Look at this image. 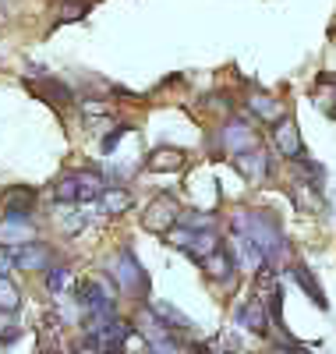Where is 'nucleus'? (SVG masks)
<instances>
[{"instance_id": "1", "label": "nucleus", "mask_w": 336, "mask_h": 354, "mask_svg": "<svg viewBox=\"0 0 336 354\" xmlns=\"http://www.w3.org/2000/svg\"><path fill=\"white\" fill-rule=\"evenodd\" d=\"M103 188H106V185H103V177H100L96 170H71V174H64V177L53 185V195H57V202L78 205V202L100 198Z\"/></svg>"}, {"instance_id": "2", "label": "nucleus", "mask_w": 336, "mask_h": 354, "mask_svg": "<svg viewBox=\"0 0 336 354\" xmlns=\"http://www.w3.org/2000/svg\"><path fill=\"white\" fill-rule=\"evenodd\" d=\"M167 241H170L174 248H180V252H188L195 262H205L212 252L223 248L220 238H216L212 230H185V227H174V230L167 234Z\"/></svg>"}, {"instance_id": "3", "label": "nucleus", "mask_w": 336, "mask_h": 354, "mask_svg": "<svg viewBox=\"0 0 336 354\" xmlns=\"http://www.w3.org/2000/svg\"><path fill=\"white\" fill-rule=\"evenodd\" d=\"M110 273H113L117 287H120V290H128V294H145V290H149V277L142 273L138 259H135L128 248H120V252H117V259H113V266H110Z\"/></svg>"}, {"instance_id": "4", "label": "nucleus", "mask_w": 336, "mask_h": 354, "mask_svg": "<svg viewBox=\"0 0 336 354\" xmlns=\"http://www.w3.org/2000/svg\"><path fill=\"white\" fill-rule=\"evenodd\" d=\"M177 220H180L177 198H174V195H156V198L149 202L145 216H142V227L152 230V234H170V230L177 227Z\"/></svg>"}, {"instance_id": "5", "label": "nucleus", "mask_w": 336, "mask_h": 354, "mask_svg": "<svg viewBox=\"0 0 336 354\" xmlns=\"http://www.w3.org/2000/svg\"><path fill=\"white\" fill-rule=\"evenodd\" d=\"M220 138H223V145L230 149V156H244V153L255 149V131L248 128V121H230L220 131Z\"/></svg>"}, {"instance_id": "6", "label": "nucleus", "mask_w": 336, "mask_h": 354, "mask_svg": "<svg viewBox=\"0 0 336 354\" xmlns=\"http://www.w3.org/2000/svg\"><path fill=\"white\" fill-rule=\"evenodd\" d=\"M272 145H277V153L287 156V160H301L304 156L301 153V135H297V128L290 121H280L277 124V131H272Z\"/></svg>"}, {"instance_id": "7", "label": "nucleus", "mask_w": 336, "mask_h": 354, "mask_svg": "<svg viewBox=\"0 0 336 354\" xmlns=\"http://www.w3.org/2000/svg\"><path fill=\"white\" fill-rule=\"evenodd\" d=\"M15 266L18 270H50V248L28 241V245L15 248Z\"/></svg>"}, {"instance_id": "8", "label": "nucleus", "mask_w": 336, "mask_h": 354, "mask_svg": "<svg viewBox=\"0 0 336 354\" xmlns=\"http://www.w3.org/2000/svg\"><path fill=\"white\" fill-rule=\"evenodd\" d=\"M237 322H241V326H248L252 333H265V330H269L265 305H262L259 298H252L248 305H241V308H237Z\"/></svg>"}, {"instance_id": "9", "label": "nucleus", "mask_w": 336, "mask_h": 354, "mask_svg": "<svg viewBox=\"0 0 336 354\" xmlns=\"http://www.w3.org/2000/svg\"><path fill=\"white\" fill-rule=\"evenodd\" d=\"M188 163V156H185V149H170V145H163V149H156L149 160H145V167L149 170H156V174H167V170H180Z\"/></svg>"}, {"instance_id": "10", "label": "nucleus", "mask_w": 336, "mask_h": 354, "mask_svg": "<svg viewBox=\"0 0 336 354\" xmlns=\"http://www.w3.org/2000/svg\"><path fill=\"white\" fill-rule=\"evenodd\" d=\"M32 93L43 96V100H46L50 106H57V110H60V106H68V103L75 100V96H71V88H68L64 82H53V78H43L39 85H32Z\"/></svg>"}, {"instance_id": "11", "label": "nucleus", "mask_w": 336, "mask_h": 354, "mask_svg": "<svg viewBox=\"0 0 336 354\" xmlns=\"http://www.w3.org/2000/svg\"><path fill=\"white\" fill-rule=\"evenodd\" d=\"M100 209L117 216V213H128L131 209V192L128 188H117V185H106L103 195H100Z\"/></svg>"}, {"instance_id": "12", "label": "nucleus", "mask_w": 336, "mask_h": 354, "mask_svg": "<svg viewBox=\"0 0 336 354\" xmlns=\"http://www.w3.org/2000/svg\"><path fill=\"white\" fill-rule=\"evenodd\" d=\"M205 273L212 277V280H220V283H227L230 277H234V270H237V266H234V255L227 252V248H220V252H212L205 262Z\"/></svg>"}, {"instance_id": "13", "label": "nucleus", "mask_w": 336, "mask_h": 354, "mask_svg": "<svg viewBox=\"0 0 336 354\" xmlns=\"http://www.w3.org/2000/svg\"><path fill=\"white\" fill-rule=\"evenodd\" d=\"M237 170L244 177H252V181H262V177H269V156L262 149H252V153L237 156Z\"/></svg>"}, {"instance_id": "14", "label": "nucleus", "mask_w": 336, "mask_h": 354, "mask_svg": "<svg viewBox=\"0 0 336 354\" xmlns=\"http://www.w3.org/2000/svg\"><path fill=\"white\" fill-rule=\"evenodd\" d=\"M0 202H4V213H32L36 192L32 188H8L0 195Z\"/></svg>"}, {"instance_id": "15", "label": "nucleus", "mask_w": 336, "mask_h": 354, "mask_svg": "<svg viewBox=\"0 0 336 354\" xmlns=\"http://www.w3.org/2000/svg\"><path fill=\"white\" fill-rule=\"evenodd\" d=\"M294 174H297V185H304V188H322V181H326V170L315 163V160H294Z\"/></svg>"}, {"instance_id": "16", "label": "nucleus", "mask_w": 336, "mask_h": 354, "mask_svg": "<svg viewBox=\"0 0 336 354\" xmlns=\"http://www.w3.org/2000/svg\"><path fill=\"white\" fill-rule=\"evenodd\" d=\"M152 315H156L167 330H185V333L192 330V319L180 315V312H177L174 305H167V301H152Z\"/></svg>"}, {"instance_id": "17", "label": "nucleus", "mask_w": 336, "mask_h": 354, "mask_svg": "<svg viewBox=\"0 0 336 354\" xmlns=\"http://www.w3.org/2000/svg\"><path fill=\"white\" fill-rule=\"evenodd\" d=\"M248 106L262 117V121H277V124H280V121H287V110H283L277 100H272V96H252V100H248Z\"/></svg>"}, {"instance_id": "18", "label": "nucleus", "mask_w": 336, "mask_h": 354, "mask_svg": "<svg viewBox=\"0 0 336 354\" xmlns=\"http://www.w3.org/2000/svg\"><path fill=\"white\" fill-rule=\"evenodd\" d=\"M290 277L304 287V290H308V298L319 305V308H326V298H322V290H319V283H315V277L308 273V270H304V266H294V270H290Z\"/></svg>"}, {"instance_id": "19", "label": "nucleus", "mask_w": 336, "mask_h": 354, "mask_svg": "<svg viewBox=\"0 0 336 354\" xmlns=\"http://www.w3.org/2000/svg\"><path fill=\"white\" fill-rule=\"evenodd\" d=\"M177 223L185 230H212V227H216V216H212V213H185V209H180Z\"/></svg>"}, {"instance_id": "20", "label": "nucleus", "mask_w": 336, "mask_h": 354, "mask_svg": "<svg viewBox=\"0 0 336 354\" xmlns=\"http://www.w3.org/2000/svg\"><path fill=\"white\" fill-rule=\"evenodd\" d=\"M18 305H21L18 287L8 277H0V312H18Z\"/></svg>"}, {"instance_id": "21", "label": "nucleus", "mask_w": 336, "mask_h": 354, "mask_svg": "<svg viewBox=\"0 0 336 354\" xmlns=\"http://www.w3.org/2000/svg\"><path fill=\"white\" fill-rule=\"evenodd\" d=\"M88 15V0H68L57 8V21H82Z\"/></svg>"}, {"instance_id": "22", "label": "nucleus", "mask_w": 336, "mask_h": 354, "mask_svg": "<svg viewBox=\"0 0 336 354\" xmlns=\"http://www.w3.org/2000/svg\"><path fill=\"white\" fill-rule=\"evenodd\" d=\"M68 280H71L68 266H50V270H46V290L50 294H60V290L68 287Z\"/></svg>"}, {"instance_id": "23", "label": "nucleus", "mask_w": 336, "mask_h": 354, "mask_svg": "<svg viewBox=\"0 0 336 354\" xmlns=\"http://www.w3.org/2000/svg\"><path fill=\"white\" fill-rule=\"evenodd\" d=\"M85 223H88V213H78L75 205H71V209H64V213H60V227H64V234H78Z\"/></svg>"}, {"instance_id": "24", "label": "nucleus", "mask_w": 336, "mask_h": 354, "mask_svg": "<svg viewBox=\"0 0 336 354\" xmlns=\"http://www.w3.org/2000/svg\"><path fill=\"white\" fill-rule=\"evenodd\" d=\"M124 135H128V124H117V128H113V131H110V135L103 138V153L110 156V153L117 149V142H120V138H124Z\"/></svg>"}, {"instance_id": "25", "label": "nucleus", "mask_w": 336, "mask_h": 354, "mask_svg": "<svg viewBox=\"0 0 336 354\" xmlns=\"http://www.w3.org/2000/svg\"><path fill=\"white\" fill-rule=\"evenodd\" d=\"M11 270H15V248L0 245V277H8Z\"/></svg>"}, {"instance_id": "26", "label": "nucleus", "mask_w": 336, "mask_h": 354, "mask_svg": "<svg viewBox=\"0 0 336 354\" xmlns=\"http://www.w3.org/2000/svg\"><path fill=\"white\" fill-rule=\"evenodd\" d=\"M46 354H60V351H46Z\"/></svg>"}]
</instances>
